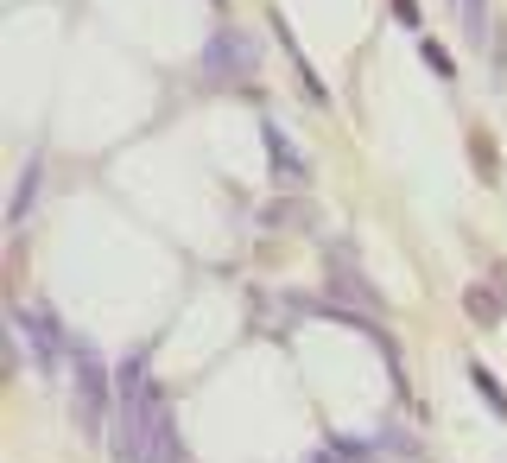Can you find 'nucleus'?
Listing matches in <instances>:
<instances>
[{
  "mask_svg": "<svg viewBox=\"0 0 507 463\" xmlns=\"http://www.w3.org/2000/svg\"><path fill=\"white\" fill-rule=\"evenodd\" d=\"M393 19H399L406 32H419V0H393Z\"/></svg>",
  "mask_w": 507,
  "mask_h": 463,
  "instance_id": "obj_9",
  "label": "nucleus"
},
{
  "mask_svg": "<svg viewBox=\"0 0 507 463\" xmlns=\"http://www.w3.org/2000/svg\"><path fill=\"white\" fill-rule=\"evenodd\" d=\"M470 153H476V178H482V184H502V153H495V140H489L482 128L470 134Z\"/></svg>",
  "mask_w": 507,
  "mask_h": 463,
  "instance_id": "obj_3",
  "label": "nucleus"
},
{
  "mask_svg": "<svg viewBox=\"0 0 507 463\" xmlns=\"http://www.w3.org/2000/svg\"><path fill=\"white\" fill-rule=\"evenodd\" d=\"M470 375H476V387L489 394V406H495V413H502V419H507V394H502V387H495V381H489V368H470Z\"/></svg>",
  "mask_w": 507,
  "mask_h": 463,
  "instance_id": "obj_7",
  "label": "nucleus"
},
{
  "mask_svg": "<svg viewBox=\"0 0 507 463\" xmlns=\"http://www.w3.org/2000/svg\"><path fill=\"white\" fill-rule=\"evenodd\" d=\"M463 311H470L482 330H495V324L507 317V299L495 293V286H470V293H463Z\"/></svg>",
  "mask_w": 507,
  "mask_h": 463,
  "instance_id": "obj_2",
  "label": "nucleus"
},
{
  "mask_svg": "<svg viewBox=\"0 0 507 463\" xmlns=\"http://www.w3.org/2000/svg\"><path fill=\"white\" fill-rule=\"evenodd\" d=\"M77 413H83L89 432H96L102 413H109V375H102L96 362H77Z\"/></svg>",
  "mask_w": 507,
  "mask_h": 463,
  "instance_id": "obj_1",
  "label": "nucleus"
},
{
  "mask_svg": "<svg viewBox=\"0 0 507 463\" xmlns=\"http://www.w3.org/2000/svg\"><path fill=\"white\" fill-rule=\"evenodd\" d=\"M32 184H38V165H26V178H19V190H13V222L26 216V203H32Z\"/></svg>",
  "mask_w": 507,
  "mask_h": 463,
  "instance_id": "obj_6",
  "label": "nucleus"
},
{
  "mask_svg": "<svg viewBox=\"0 0 507 463\" xmlns=\"http://www.w3.org/2000/svg\"><path fill=\"white\" fill-rule=\"evenodd\" d=\"M266 147H273V159H279V178H305V159L285 147V134H279V128H266Z\"/></svg>",
  "mask_w": 507,
  "mask_h": 463,
  "instance_id": "obj_4",
  "label": "nucleus"
},
{
  "mask_svg": "<svg viewBox=\"0 0 507 463\" xmlns=\"http://www.w3.org/2000/svg\"><path fill=\"white\" fill-rule=\"evenodd\" d=\"M425 64H431L438 77H457V64H450V51H444V45H431V38H425Z\"/></svg>",
  "mask_w": 507,
  "mask_h": 463,
  "instance_id": "obj_8",
  "label": "nucleus"
},
{
  "mask_svg": "<svg viewBox=\"0 0 507 463\" xmlns=\"http://www.w3.org/2000/svg\"><path fill=\"white\" fill-rule=\"evenodd\" d=\"M463 32H470V38L489 32V0H463Z\"/></svg>",
  "mask_w": 507,
  "mask_h": 463,
  "instance_id": "obj_5",
  "label": "nucleus"
}]
</instances>
